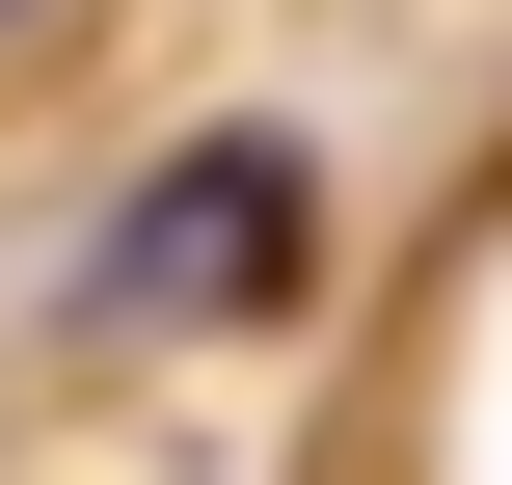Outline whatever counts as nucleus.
Returning <instances> with one entry per match:
<instances>
[{
	"label": "nucleus",
	"instance_id": "obj_1",
	"mask_svg": "<svg viewBox=\"0 0 512 485\" xmlns=\"http://www.w3.org/2000/svg\"><path fill=\"white\" fill-rule=\"evenodd\" d=\"M270 270H297V162H270V135H189V162L108 216V324H162V297H189V324H243Z\"/></svg>",
	"mask_w": 512,
	"mask_h": 485
},
{
	"label": "nucleus",
	"instance_id": "obj_2",
	"mask_svg": "<svg viewBox=\"0 0 512 485\" xmlns=\"http://www.w3.org/2000/svg\"><path fill=\"white\" fill-rule=\"evenodd\" d=\"M0 27H27V0H0Z\"/></svg>",
	"mask_w": 512,
	"mask_h": 485
}]
</instances>
